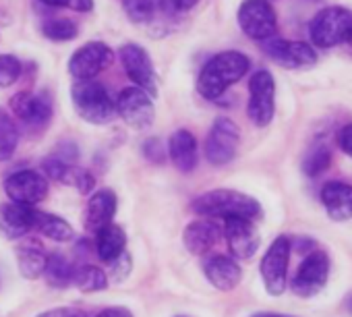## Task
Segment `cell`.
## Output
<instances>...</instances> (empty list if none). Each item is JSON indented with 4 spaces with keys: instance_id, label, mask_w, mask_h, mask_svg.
Instances as JSON below:
<instances>
[{
    "instance_id": "obj_1",
    "label": "cell",
    "mask_w": 352,
    "mask_h": 317,
    "mask_svg": "<svg viewBox=\"0 0 352 317\" xmlns=\"http://www.w3.org/2000/svg\"><path fill=\"white\" fill-rule=\"evenodd\" d=\"M251 69V61L247 54L239 50H226L216 54L206 63L197 77V91L204 100L216 102L220 100L226 89L239 83Z\"/></svg>"
},
{
    "instance_id": "obj_2",
    "label": "cell",
    "mask_w": 352,
    "mask_h": 317,
    "mask_svg": "<svg viewBox=\"0 0 352 317\" xmlns=\"http://www.w3.org/2000/svg\"><path fill=\"white\" fill-rule=\"evenodd\" d=\"M191 210L201 216V218H220V220H228V218H245L255 222L261 216V204L241 191L234 189H214L208 191L204 195H199L193 204Z\"/></svg>"
},
{
    "instance_id": "obj_3",
    "label": "cell",
    "mask_w": 352,
    "mask_h": 317,
    "mask_svg": "<svg viewBox=\"0 0 352 317\" xmlns=\"http://www.w3.org/2000/svg\"><path fill=\"white\" fill-rule=\"evenodd\" d=\"M311 44L329 50L352 44V11L346 7H325L309 23Z\"/></svg>"
},
{
    "instance_id": "obj_4",
    "label": "cell",
    "mask_w": 352,
    "mask_h": 317,
    "mask_svg": "<svg viewBox=\"0 0 352 317\" xmlns=\"http://www.w3.org/2000/svg\"><path fill=\"white\" fill-rule=\"evenodd\" d=\"M75 112L89 124H108L116 116V106L108 89L98 81H77L71 89Z\"/></svg>"
},
{
    "instance_id": "obj_5",
    "label": "cell",
    "mask_w": 352,
    "mask_h": 317,
    "mask_svg": "<svg viewBox=\"0 0 352 317\" xmlns=\"http://www.w3.org/2000/svg\"><path fill=\"white\" fill-rule=\"evenodd\" d=\"M292 253V241L288 237H278L265 251L259 272L267 294L280 296L288 286V263Z\"/></svg>"
},
{
    "instance_id": "obj_6",
    "label": "cell",
    "mask_w": 352,
    "mask_h": 317,
    "mask_svg": "<svg viewBox=\"0 0 352 317\" xmlns=\"http://www.w3.org/2000/svg\"><path fill=\"white\" fill-rule=\"evenodd\" d=\"M247 114L259 129L267 127L276 114V81L270 71H255L249 79V104Z\"/></svg>"
},
{
    "instance_id": "obj_7",
    "label": "cell",
    "mask_w": 352,
    "mask_h": 317,
    "mask_svg": "<svg viewBox=\"0 0 352 317\" xmlns=\"http://www.w3.org/2000/svg\"><path fill=\"white\" fill-rule=\"evenodd\" d=\"M236 19L243 34L255 42H263L276 36L278 17L270 0H243Z\"/></svg>"
},
{
    "instance_id": "obj_8",
    "label": "cell",
    "mask_w": 352,
    "mask_h": 317,
    "mask_svg": "<svg viewBox=\"0 0 352 317\" xmlns=\"http://www.w3.org/2000/svg\"><path fill=\"white\" fill-rule=\"evenodd\" d=\"M241 143V131L234 120L220 116L214 120L206 139V160L212 166H226L234 160Z\"/></svg>"
},
{
    "instance_id": "obj_9",
    "label": "cell",
    "mask_w": 352,
    "mask_h": 317,
    "mask_svg": "<svg viewBox=\"0 0 352 317\" xmlns=\"http://www.w3.org/2000/svg\"><path fill=\"white\" fill-rule=\"evenodd\" d=\"M329 276V257L325 251H311L302 257L300 265L296 267L292 280H290V290L300 296L309 298L321 292V288L327 284Z\"/></svg>"
},
{
    "instance_id": "obj_10",
    "label": "cell",
    "mask_w": 352,
    "mask_h": 317,
    "mask_svg": "<svg viewBox=\"0 0 352 317\" xmlns=\"http://www.w3.org/2000/svg\"><path fill=\"white\" fill-rule=\"evenodd\" d=\"M261 50L282 69L298 71V69H311L317 63V52L307 42H290L282 38H270L259 42Z\"/></svg>"
},
{
    "instance_id": "obj_11",
    "label": "cell",
    "mask_w": 352,
    "mask_h": 317,
    "mask_svg": "<svg viewBox=\"0 0 352 317\" xmlns=\"http://www.w3.org/2000/svg\"><path fill=\"white\" fill-rule=\"evenodd\" d=\"M120 65L126 77L135 83V87L143 89L151 98L157 96V75L147 50L139 44H124L118 50Z\"/></svg>"
},
{
    "instance_id": "obj_12",
    "label": "cell",
    "mask_w": 352,
    "mask_h": 317,
    "mask_svg": "<svg viewBox=\"0 0 352 317\" xmlns=\"http://www.w3.org/2000/svg\"><path fill=\"white\" fill-rule=\"evenodd\" d=\"M114 63V52L104 42H87L77 48L69 61V73L75 81H94Z\"/></svg>"
},
{
    "instance_id": "obj_13",
    "label": "cell",
    "mask_w": 352,
    "mask_h": 317,
    "mask_svg": "<svg viewBox=\"0 0 352 317\" xmlns=\"http://www.w3.org/2000/svg\"><path fill=\"white\" fill-rule=\"evenodd\" d=\"M116 114L135 131H143L147 127H151L153 118H155V108H153V100L149 94H145L139 87H124L116 102Z\"/></svg>"
},
{
    "instance_id": "obj_14",
    "label": "cell",
    "mask_w": 352,
    "mask_h": 317,
    "mask_svg": "<svg viewBox=\"0 0 352 317\" xmlns=\"http://www.w3.org/2000/svg\"><path fill=\"white\" fill-rule=\"evenodd\" d=\"M5 193L13 204L36 208L48 195V179L36 171H17L5 179Z\"/></svg>"
},
{
    "instance_id": "obj_15",
    "label": "cell",
    "mask_w": 352,
    "mask_h": 317,
    "mask_svg": "<svg viewBox=\"0 0 352 317\" xmlns=\"http://www.w3.org/2000/svg\"><path fill=\"white\" fill-rule=\"evenodd\" d=\"M11 110L17 120H21L28 127H46L54 114L52 100L46 91H21L11 98Z\"/></svg>"
},
{
    "instance_id": "obj_16",
    "label": "cell",
    "mask_w": 352,
    "mask_h": 317,
    "mask_svg": "<svg viewBox=\"0 0 352 317\" xmlns=\"http://www.w3.org/2000/svg\"><path fill=\"white\" fill-rule=\"evenodd\" d=\"M222 237L228 243V249L232 253L234 259H251L261 243L259 230L255 228V224L251 220L245 218H228L222 224Z\"/></svg>"
},
{
    "instance_id": "obj_17",
    "label": "cell",
    "mask_w": 352,
    "mask_h": 317,
    "mask_svg": "<svg viewBox=\"0 0 352 317\" xmlns=\"http://www.w3.org/2000/svg\"><path fill=\"white\" fill-rule=\"evenodd\" d=\"M168 155L174 168L181 173H193L199 162V145L195 135L187 129L174 131L168 139Z\"/></svg>"
},
{
    "instance_id": "obj_18",
    "label": "cell",
    "mask_w": 352,
    "mask_h": 317,
    "mask_svg": "<svg viewBox=\"0 0 352 317\" xmlns=\"http://www.w3.org/2000/svg\"><path fill=\"white\" fill-rule=\"evenodd\" d=\"M204 274L210 284L222 292L234 290L243 280L241 265L228 255H212L204 261Z\"/></svg>"
},
{
    "instance_id": "obj_19",
    "label": "cell",
    "mask_w": 352,
    "mask_h": 317,
    "mask_svg": "<svg viewBox=\"0 0 352 317\" xmlns=\"http://www.w3.org/2000/svg\"><path fill=\"white\" fill-rule=\"evenodd\" d=\"M116 214V195L110 189H100L89 195L85 212H83V224L87 230L98 232L100 228L112 224V218Z\"/></svg>"
},
{
    "instance_id": "obj_20",
    "label": "cell",
    "mask_w": 352,
    "mask_h": 317,
    "mask_svg": "<svg viewBox=\"0 0 352 317\" xmlns=\"http://www.w3.org/2000/svg\"><path fill=\"white\" fill-rule=\"evenodd\" d=\"M321 204L327 216L336 222L352 218V185L342 181H327L321 187Z\"/></svg>"
},
{
    "instance_id": "obj_21",
    "label": "cell",
    "mask_w": 352,
    "mask_h": 317,
    "mask_svg": "<svg viewBox=\"0 0 352 317\" xmlns=\"http://www.w3.org/2000/svg\"><path fill=\"white\" fill-rule=\"evenodd\" d=\"M32 210L19 204H3L0 206V237L7 241H19L34 230L32 224Z\"/></svg>"
},
{
    "instance_id": "obj_22",
    "label": "cell",
    "mask_w": 352,
    "mask_h": 317,
    "mask_svg": "<svg viewBox=\"0 0 352 317\" xmlns=\"http://www.w3.org/2000/svg\"><path fill=\"white\" fill-rule=\"evenodd\" d=\"M222 239V226L210 218H201L191 222L183 232V243L193 255H204L212 247H216Z\"/></svg>"
},
{
    "instance_id": "obj_23",
    "label": "cell",
    "mask_w": 352,
    "mask_h": 317,
    "mask_svg": "<svg viewBox=\"0 0 352 317\" xmlns=\"http://www.w3.org/2000/svg\"><path fill=\"white\" fill-rule=\"evenodd\" d=\"M32 224H34L36 232L44 234L50 241L69 243L75 239V230L67 220H63L60 216H54V214H46V212L36 210V208L32 210Z\"/></svg>"
},
{
    "instance_id": "obj_24",
    "label": "cell",
    "mask_w": 352,
    "mask_h": 317,
    "mask_svg": "<svg viewBox=\"0 0 352 317\" xmlns=\"http://www.w3.org/2000/svg\"><path fill=\"white\" fill-rule=\"evenodd\" d=\"M126 247V234L118 224H108L96 232V251L104 263L116 261Z\"/></svg>"
},
{
    "instance_id": "obj_25",
    "label": "cell",
    "mask_w": 352,
    "mask_h": 317,
    "mask_svg": "<svg viewBox=\"0 0 352 317\" xmlns=\"http://www.w3.org/2000/svg\"><path fill=\"white\" fill-rule=\"evenodd\" d=\"M48 255L36 243H23L17 247V267L25 280H36L44 276Z\"/></svg>"
},
{
    "instance_id": "obj_26",
    "label": "cell",
    "mask_w": 352,
    "mask_h": 317,
    "mask_svg": "<svg viewBox=\"0 0 352 317\" xmlns=\"http://www.w3.org/2000/svg\"><path fill=\"white\" fill-rule=\"evenodd\" d=\"M73 276H75V265L60 253L48 255L46 261V270H44V278L50 286L54 288H67L69 284H73Z\"/></svg>"
},
{
    "instance_id": "obj_27",
    "label": "cell",
    "mask_w": 352,
    "mask_h": 317,
    "mask_svg": "<svg viewBox=\"0 0 352 317\" xmlns=\"http://www.w3.org/2000/svg\"><path fill=\"white\" fill-rule=\"evenodd\" d=\"M17 145H19L17 122L5 108H0V162L11 160Z\"/></svg>"
},
{
    "instance_id": "obj_28",
    "label": "cell",
    "mask_w": 352,
    "mask_h": 317,
    "mask_svg": "<svg viewBox=\"0 0 352 317\" xmlns=\"http://www.w3.org/2000/svg\"><path fill=\"white\" fill-rule=\"evenodd\" d=\"M73 284L81 290V292H100L108 286V276L102 267L98 265H81L75 267V276H73Z\"/></svg>"
},
{
    "instance_id": "obj_29",
    "label": "cell",
    "mask_w": 352,
    "mask_h": 317,
    "mask_svg": "<svg viewBox=\"0 0 352 317\" xmlns=\"http://www.w3.org/2000/svg\"><path fill=\"white\" fill-rule=\"evenodd\" d=\"M56 183H63V185H69V187H75L81 195H89L94 193L96 189V179L89 171L85 168H79L75 164H65L60 177Z\"/></svg>"
},
{
    "instance_id": "obj_30",
    "label": "cell",
    "mask_w": 352,
    "mask_h": 317,
    "mask_svg": "<svg viewBox=\"0 0 352 317\" xmlns=\"http://www.w3.org/2000/svg\"><path fill=\"white\" fill-rule=\"evenodd\" d=\"M329 162H331V153L327 149V145L323 143H317L309 149V153L305 155V162H302V171L307 177L311 179H317L321 177L327 168H329Z\"/></svg>"
},
{
    "instance_id": "obj_31",
    "label": "cell",
    "mask_w": 352,
    "mask_h": 317,
    "mask_svg": "<svg viewBox=\"0 0 352 317\" xmlns=\"http://www.w3.org/2000/svg\"><path fill=\"white\" fill-rule=\"evenodd\" d=\"M42 34L52 40V42H69L75 40L79 34V28L75 21L65 19V17H54V19H46L42 23Z\"/></svg>"
},
{
    "instance_id": "obj_32",
    "label": "cell",
    "mask_w": 352,
    "mask_h": 317,
    "mask_svg": "<svg viewBox=\"0 0 352 317\" xmlns=\"http://www.w3.org/2000/svg\"><path fill=\"white\" fill-rule=\"evenodd\" d=\"M122 9H124L126 17L137 25L149 23L155 15L153 0H122Z\"/></svg>"
},
{
    "instance_id": "obj_33",
    "label": "cell",
    "mask_w": 352,
    "mask_h": 317,
    "mask_svg": "<svg viewBox=\"0 0 352 317\" xmlns=\"http://www.w3.org/2000/svg\"><path fill=\"white\" fill-rule=\"evenodd\" d=\"M21 77V61L13 54L0 56V87H11Z\"/></svg>"
},
{
    "instance_id": "obj_34",
    "label": "cell",
    "mask_w": 352,
    "mask_h": 317,
    "mask_svg": "<svg viewBox=\"0 0 352 317\" xmlns=\"http://www.w3.org/2000/svg\"><path fill=\"white\" fill-rule=\"evenodd\" d=\"M42 5L52 9H69L77 13H91L94 11V0H40Z\"/></svg>"
},
{
    "instance_id": "obj_35",
    "label": "cell",
    "mask_w": 352,
    "mask_h": 317,
    "mask_svg": "<svg viewBox=\"0 0 352 317\" xmlns=\"http://www.w3.org/2000/svg\"><path fill=\"white\" fill-rule=\"evenodd\" d=\"M112 265V276H114V280L116 282H122L126 276H129V272H131V267H133V261H131V255L124 251L116 261H112L110 263Z\"/></svg>"
},
{
    "instance_id": "obj_36",
    "label": "cell",
    "mask_w": 352,
    "mask_h": 317,
    "mask_svg": "<svg viewBox=\"0 0 352 317\" xmlns=\"http://www.w3.org/2000/svg\"><path fill=\"white\" fill-rule=\"evenodd\" d=\"M58 160H63V162H67V164H73L75 160H77V155H79V151H77V145L75 143H71V141H63L60 145H58V149H56V153H54Z\"/></svg>"
},
{
    "instance_id": "obj_37",
    "label": "cell",
    "mask_w": 352,
    "mask_h": 317,
    "mask_svg": "<svg viewBox=\"0 0 352 317\" xmlns=\"http://www.w3.org/2000/svg\"><path fill=\"white\" fill-rule=\"evenodd\" d=\"M38 317H87V313L77 307H54L50 311L40 313Z\"/></svg>"
},
{
    "instance_id": "obj_38",
    "label": "cell",
    "mask_w": 352,
    "mask_h": 317,
    "mask_svg": "<svg viewBox=\"0 0 352 317\" xmlns=\"http://www.w3.org/2000/svg\"><path fill=\"white\" fill-rule=\"evenodd\" d=\"M338 147L352 157V122L350 124H344L340 131H338Z\"/></svg>"
},
{
    "instance_id": "obj_39",
    "label": "cell",
    "mask_w": 352,
    "mask_h": 317,
    "mask_svg": "<svg viewBox=\"0 0 352 317\" xmlns=\"http://www.w3.org/2000/svg\"><path fill=\"white\" fill-rule=\"evenodd\" d=\"M96 317H133V313L126 307H108L102 309Z\"/></svg>"
},
{
    "instance_id": "obj_40",
    "label": "cell",
    "mask_w": 352,
    "mask_h": 317,
    "mask_svg": "<svg viewBox=\"0 0 352 317\" xmlns=\"http://www.w3.org/2000/svg\"><path fill=\"white\" fill-rule=\"evenodd\" d=\"M162 143L157 141V139H149V141H145V155L149 157V160H155V162H160V157H157V147H160Z\"/></svg>"
},
{
    "instance_id": "obj_41",
    "label": "cell",
    "mask_w": 352,
    "mask_h": 317,
    "mask_svg": "<svg viewBox=\"0 0 352 317\" xmlns=\"http://www.w3.org/2000/svg\"><path fill=\"white\" fill-rule=\"evenodd\" d=\"M253 317H294V315H282V313H255Z\"/></svg>"
},
{
    "instance_id": "obj_42",
    "label": "cell",
    "mask_w": 352,
    "mask_h": 317,
    "mask_svg": "<svg viewBox=\"0 0 352 317\" xmlns=\"http://www.w3.org/2000/svg\"><path fill=\"white\" fill-rule=\"evenodd\" d=\"M346 309H348V313L352 315V294H350V296L346 298Z\"/></svg>"
}]
</instances>
